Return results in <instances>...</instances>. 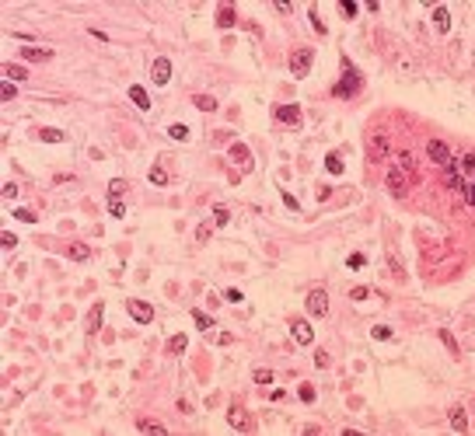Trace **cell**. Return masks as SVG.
<instances>
[{"instance_id":"cell-1","label":"cell","mask_w":475,"mask_h":436,"mask_svg":"<svg viewBox=\"0 0 475 436\" xmlns=\"http://www.w3.org/2000/svg\"><path fill=\"white\" fill-rule=\"evenodd\" d=\"M360 87H363V74H360L350 60H342V80L332 84V95H336V98H353Z\"/></svg>"},{"instance_id":"cell-2","label":"cell","mask_w":475,"mask_h":436,"mask_svg":"<svg viewBox=\"0 0 475 436\" xmlns=\"http://www.w3.org/2000/svg\"><path fill=\"white\" fill-rule=\"evenodd\" d=\"M388 189H392L395 196H405V192H409V171H405L402 164H392V171H388Z\"/></svg>"},{"instance_id":"cell-3","label":"cell","mask_w":475,"mask_h":436,"mask_svg":"<svg viewBox=\"0 0 475 436\" xmlns=\"http://www.w3.org/2000/svg\"><path fill=\"white\" fill-rule=\"evenodd\" d=\"M426 154H430V160H434V164H444V168L455 160V157H451V147H447L444 140H430V143H426Z\"/></svg>"},{"instance_id":"cell-4","label":"cell","mask_w":475,"mask_h":436,"mask_svg":"<svg viewBox=\"0 0 475 436\" xmlns=\"http://www.w3.org/2000/svg\"><path fill=\"white\" fill-rule=\"evenodd\" d=\"M290 70H294V77H304L311 70V49H294L290 53Z\"/></svg>"},{"instance_id":"cell-5","label":"cell","mask_w":475,"mask_h":436,"mask_svg":"<svg viewBox=\"0 0 475 436\" xmlns=\"http://www.w3.org/2000/svg\"><path fill=\"white\" fill-rule=\"evenodd\" d=\"M308 311H311L315 317H325L329 314V293H325V290H311V293H308Z\"/></svg>"},{"instance_id":"cell-6","label":"cell","mask_w":475,"mask_h":436,"mask_svg":"<svg viewBox=\"0 0 475 436\" xmlns=\"http://www.w3.org/2000/svg\"><path fill=\"white\" fill-rule=\"evenodd\" d=\"M150 80L158 84V87H168V80H171V63L164 60H154V66H150Z\"/></svg>"},{"instance_id":"cell-7","label":"cell","mask_w":475,"mask_h":436,"mask_svg":"<svg viewBox=\"0 0 475 436\" xmlns=\"http://www.w3.org/2000/svg\"><path fill=\"white\" fill-rule=\"evenodd\" d=\"M276 122H287V126H300V108L297 105H276Z\"/></svg>"},{"instance_id":"cell-8","label":"cell","mask_w":475,"mask_h":436,"mask_svg":"<svg viewBox=\"0 0 475 436\" xmlns=\"http://www.w3.org/2000/svg\"><path fill=\"white\" fill-rule=\"evenodd\" d=\"M126 307H129V314L137 317L140 325H147V321H150V317H154V307H150V304H147V300H129V304H126Z\"/></svg>"},{"instance_id":"cell-9","label":"cell","mask_w":475,"mask_h":436,"mask_svg":"<svg viewBox=\"0 0 475 436\" xmlns=\"http://www.w3.org/2000/svg\"><path fill=\"white\" fill-rule=\"evenodd\" d=\"M290 332H294V342H300V346H311V342H315V328H311L308 321H294Z\"/></svg>"},{"instance_id":"cell-10","label":"cell","mask_w":475,"mask_h":436,"mask_svg":"<svg viewBox=\"0 0 475 436\" xmlns=\"http://www.w3.org/2000/svg\"><path fill=\"white\" fill-rule=\"evenodd\" d=\"M101 317H105V304H91V311H88V317H84V332H98Z\"/></svg>"},{"instance_id":"cell-11","label":"cell","mask_w":475,"mask_h":436,"mask_svg":"<svg viewBox=\"0 0 475 436\" xmlns=\"http://www.w3.org/2000/svg\"><path fill=\"white\" fill-rule=\"evenodd\" d=\"M227 422L234 426V429H248L252 422H248V412L241 408V405H231V412H227Z\"/></svg>"},{"instance_id":"cell-12","label":"cell","mask_w":475,"mask_h":436,"mask_svg":"<svg viewBox=\"0 0 475 436\" xmlns=\"http://www.w3.org/2000/svg\"><path fill=\"white\" fill-rule=\"evenodd\" d=\"M444 171H447V185H451L455 192H461V189H465V181H461V168H458L455 160H451V164H447Z\"/></svg>"},{"instance_id":"cell-13","label":"cell","mask_w":475,"mask_h":436,"mask_svg":"<svg viewBox=\"0 0 475 436\" xmlns=\"http://www.w3.org/2000/svg\"><path fill=\"white\" fill-rule=\"evenodd\" d=\"M434 25H437V32H447V28H451V14H447V7H434Z\"/></svg>"},{"instance_id":"cell-14","label":"cell","mask_w":475,"mask_h":436,"mask_svg":"<svg viewBox=\"0 0 475 436\" xmlns=\"http://www.w3.org/2000/svg\"><path fill=\"white\" fill-rule=\"evenodd\" d=\"M0 74H4L7 80H28V70H21V66H14V63H4Z\"/></svg>"},{"instance_id":"cell-15","label":"cell","mask_w":475,"mask_h":436,"mask_svg":"<svg viewBox=\"0 0 475 436\" xmlns=\"http://www.w3.org/2000/svg\"><path fill=\"white\" fill-rule=\"evenodd\" d=\"M231 157H234L241 168H248V164H252V154H248V147H245V143H234V147H231Z\"/></svg>"},{"instance_id":"cell-16","label":"cell","mask_w":475,"mask_h":436,"mask_svg":"<svg viewBox=\"0 0 475 436\" xmlns=\"http://www.w3.org/2000/svg\"><path fill=\"white\" fill-rule=\"evenodd\" d=\"M137 429H140V433H150V436H164V433H168V429H164L161 422H150V419H140Z\"/></svg>"},{"instance_id":"cell-17","label":"cell","mask_w":475,"mask_h":436,"mask_svg":"<svg viewBox=\"0 0 475 436\" xmlns=\"http://www.w3.org/2000/svg\"><path fill=\"white\" fill-rule=\"evenodd\" d=\"M451 429H455V433H465V429H468V416H465V408H455V412H451Z\"/></svg>"},{"instance_id":"cell-18","label":"cell","mask_w":475,"mask_h":436,"mask_svg":"<svg viewBox=\"0 0 475 436\" xmlns=\"http://www.w3.org/2000/svg\"><path fill=\"white\" fill-rule=\"evenodd\" d=\"M185 346H189V338H185V335H171V338H168V353H171V356H182Z\"/></svg>"},{"instance_id":"cell-19","label":"cell","mask_w":475,"mask_h":436,"mask_svg":"<svg viewBox=\"0 0 475 436\" xmlns=\"http://www.w3.org/2000/svg\"><path fill=\"white\" fill-rule=\"evenodd\" d=\"M129 98H133V105H140V108H150V98H147V91H143L140 84L129 87Z\"/></svg>"},{"instance_id":"cell-20","label":"cell","mask_w":475,"mask_h":436,"mask_svg":"<svg viewBox=\"0 0 475 436\" xmlns=\"http://www.w3.org/2000/svg\"><path fill=\"white\" fill-rule=\"evenodd\" d=\"M109 213H112L116 220L126 217V202H122V196H109Z\"/></svg>"},{"instance_id":"cell-21","label":"cell","mask_w":475,"mask_h":436,"mask_svg":"<svg viewBox=\"0 0 475 436\" xmlns=\"http://www.w3.org/2000/svg\"><path fill=\"white\" fill-rule=\"evenodd\" d=\"M21 56H25V60H32V63H46L49 56H53V49H25Z\"/></svg>"},{"instance_id":"cell-22","label":"cell","mask_w":475,"mask_h":436,"mask_svg":"<svg viewBox=\"0 0 475 436\" xmlns=\"http://www.w3.org/2000/svg\"><path fill=\"white\" fill-rule=\"evenodd\" d=\"M371 147H374L377 157H384V154H388V136H384V133H374V136H371Z\"/></svg>"},{"instance_id":"cell-23","label":"cell","mask_w":475,"mask_h":436,"mask_svg":"<svg viewBox=\"0 0 475 436\" xmlns=\"http://www.w3.org/2000/svg\"><path fill=\"white\" fill-rule=\"evenodd\" d=\"M217 21H220V28H231L234 25V7L227 4V7H220L217 11Z\"/></svg>"},{"instance_id":"cell-24","label":"cell","mask_w":475,"mask_h":436,"mask_svg":"<svg viewBox=\"0 0 475 436\" xmlns=\"http://www.w3.org/2000/svg\"><path fill=\"white\" fill-rule=\"evenodd\" d=\"M67 255L74 258V262H88V255H91V251H88L84 244H70V248H67Z\"/></svg>"},{"instance_id":"cell-25","label":"cell","mask_w":475,"mask_h":436,"mask_svg":"<svg viewBox=\"0 0 475 436\" xmlns=\"http://www.w3.org/2000/svg\"><path fill=\"white\" fill-rule=\"evenodd\" d=\"M196 108H203V112H213V108H217V98H213V95H199V98H196Z\"/></svg>"},{"instance_id":"cell-26","label":"cell","mask_w":475,"mask_h":436,"mask_svg":"<svg viewBox=\"0 0 475 436\" xmlns=\"http://www.w3.org/2000/svg\"><path fill=\"white\" fill-rule=\"evenodd\" d=\"M168 136H171V140H189V126H182V122H175V126L168 129Z\"/></svg>"},{"instance_id":"cell-27","label":"cell","mask_w":475,"mask_h":436,"mask_svg":"<svg viewBox=\"0 0 475 436\" xmlns=\"http://www.w3.org/2000/svg\"><path fill=\"white\" fill-rule=\"evenodd\" d=\"M192 321H196V328H213V317L203 311H192Z\"/></svg>"},{"instance_id":"cell-28","label":"cell","mask_w":475,"mask_h":436,"mask_svg":"<svg viewBox=\"0 0 475 436\" xmlns=\"http://www.w3.org/2000/svg\"><path fill=\"white\" fill-rule=\"evenodd\" d=\"M325 168H329L332 175H339V171H342V157H339V154H329V157H325Z\"/></svg>"},{"instance_id":"cell-29","label":"cell","mask_w":475,"mask_h":436,"mask_svg":"<svg viewBox=\"0 0 475 436\" xmlns=\"http://www.w3.org/2000/svg\"><path fill=\"white\" fill-rule=\"evenodd\" d=\"M213 220H217V227H227V220H231V213H227L224 206H213Z\"/></svg>"},{"instance_id":"cell-30","label":"cell","mask_w":475,"mask_h":436,"mask_svg":"<svg viewBox=\"0 0 475 436\" xmlns=\"http://www.w3.org/2000/svg\"><path fill=\"white\" fill-rule=\"evenodd\" d=\"M297 395H300V401H315V398H318V391L311 387V384H300V391H297Z\"/></svg>"},{"instance_id":"cell-31","label":"cell","mask_w":475,"mask_h":436,"mask_svg":"<svg viewBox=\"0 0 475 436\" xmlns=\"http://www.w3.org/2000/svg\"><path fill=\"white\" fill-rule=\"evenodd\" d=\"M14 95H18V91H14V84H11V80H4V84H0V98H4V101H11Z\"/></svg>"},{"instance_id":"cell-32","label":"cell","mask_w":475,"mask_h":436,"mask_svg":"<svg viewBox=\"0 0 475 436\" xmlns=\"http://www.w3.org/2000/svg\"><path fill=\"white\" fill-rule=\"evenodd\" d=\"M150 181H154V185H164V181H168V171H164V168H150Z\"/></svg>"},{"instance_id":"cell-33","label":"cell","mask_w":475,"mask_h":436,"mask_svg":"<svg viewBox=\"0 0 475 436\" xmlns=\"http://www.w3.org/2000/svg\"><path fill=\"white\" fill-rule=\"evenodd\" d=\"M458 168H461V171H468V175H475V154H465Z\"/></svg>"},{"instance_id":"cell-34","label":"cell","mask_w":475,"mask_h":436,"mask_svg":"<svg viewBox=\"0 0 475 436\" xmlns=\"http://www.w3.org/2000/svg\"><path fill=\"white\" fill-rule=\"evenodd\" d=\"M39 136L46 140V143H59V140H63V133H59V129H42Z\"/></svg>"},{"instance_id":"cell-35","label":"cell","mask_w":475,"mask_h":436,"mask_svg":"<svg viewBox=\"0 0 475 436\" xmlns=\"http://www.w3.org/2000/svg\"><path fill=\"white\" fill-rule=\"evenodd\" d=\"M14 217H18L21 223H35V213H32V210H14Z\"/></svg>"},{"instance_id":"cell-36","label":"cell","mask_w":475,"mask_h":436,"mask_svg":"<svg viewBox=\"0 0 475 436\" xmlns=\"http://www.w3.org/2000/svg\"><path fill=\"white\" fill-rule=\"evenodd\" d=\"M311 25H315L318 35H325V25H321V18H318V7H311Z\"/></svg>"},{"instance_id":"cell-37","label":"cell","mask_w":475,"mask_h":436,"mask_svg":"<svg viewBox=\"0 0 475 436\" xmlns=\"http://www.w3.org/2000/svg\"><path fill=\"white\" fill-rule=\"evenodd\" d=\"M374 338H381V342H384V338H392V328H388V325H377V328H374Z\"/></svg>"},{"instance_id":"cell-38","label":"cell","mask_w":475,"mask_h":436,"mask_svg":"<svg viewBox=\"0 0 475 436\" xmlns=\"http://www.w3.org/2000/svg\"><path fill=\"white\" fill-rule=\"evenodd\" d=\"M346 265H350V269H360V265H363V255H360V251H353V255L346 258Z\"/></svg>"},{"instance_id":"cell-39","label":"cell","mask_w":475,"mask_h":436,"mask_svg":"<svg viewBox=\"0 0 475 436\" xmlns=\"http://www.w3.org/2000/svg\"><path fill=\"white\" fill-rule=\"evenodd\" d=\"M465 202H468V206H475V178L468 181V189H465Z\"/></svg>"},{"instance_id":"cell-40","label":"cell","mask_w":475,"mask_h":436,"mask_svg":"<svg viewBox=\"0 0 475 436\" xmlns=\"http://www.w3.org/2000/svg\"><path fill=\"white\" fill-rule=\"evenodd\" d=\"M0 241H4V248H14V244H18V238H14L11 231H4V234H0Z\"/></svg>"},{"instance_id":"cell-41","label":"cell","mask_w":475,"mask_h":436,"mask_svg":"<svg viewBox=\"0 0 475 436\" xmlns=\"http://www.w3.org/2000/svg\"><path fill=\"white\" fill-rule=\"evenodd\" d=\"M269 380H273L269 370H258V374H255V384H269Z\"/></svg>"},{"instance_id":"cell-42","label":"cell","mask_w":475,"mask_h":436,"mask_svg":"<svg viewBox=\"0 0 475 436\" xmlns=\"http://www.w3.org/2000/svg\"><path fill=\"white\" fill-rule=\"evenodd\" d=\"M4 196L14 199V196H18V185H14V181H7V185H4Z\"/></svg>"},{"instance_id":"cell-43","label":"cell","mask_w":475,"mask_h":436,"mask_svg":"<svg viewBox=\"0 0 475 436\" xmlns=\"http://www.w3.org/2000/svg\"><path fill=\"white\" fill-rule=\"evenodd\" d=\"M342 14H346V18H353V14H356V4H350V0H342Z\"/></svg>"},{"instance_id":"cell-44","label":"cell","mask_w":475,"mask_h":436,"mask_svg":"<svg viewBox=\"0 0 475 436\" xmlns=\"http://www.w3.org/2000/svg\"><path fill=\"white\" fill-rule=\"evenodd\" d=\"M122 189H126V181H112V189H109V196H122Z\"/></svg>"},{"instance_id":"cell-45","label":"cell","mask_w":475,"mask_h":436,"mask_svg":"<svg viewBox=\"0 0 475 436\" xmlns=\"http://www.w3.org/2000/svg\"><path fill=\"white\" fill-rule=\"evenodd\" d=\"M350 297H353V300H367V297H371V293H367L363 286H356V290H353V293H350Z\"/></svg>"},{"instance_id":"cell-46","label":"cell","mask_w":475,"mask_h":436,"mask_svg":"<svg viewBox=\"0 0 475 436\" xmlns=\"http://www.w3.org/2000/svg\"><path fill=\"white\" fill-rule=\"evenodd\" d=\"M315 363L321 366V370H325V366H329V353H318V356H315Z\"/></svg>"}]
</instances>
